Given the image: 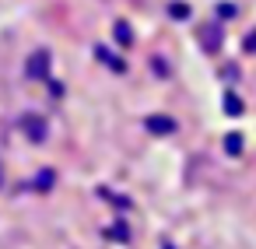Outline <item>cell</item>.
<instances>
[{
    "instance_id": "cell-1",
    "label": "cell",
    "mask_w": 256,
    "mask_h": 249,
    "mask_svg": "<svg viewBox=\"0 0 256 249\" xmlns=\"http://www.w3.org/2000/svg\"><path fill=\"white\" fill-rule=\"evenodd\" d=\"M18 126H22V134H28L32 144H42L46 134H50V123H46L39 112H22V116H18Z\"/></svg>"
},
{
    "instance_id": "cell-2",
    "label": "cell",
    "mask_w": 256,
    "mask_h": 249,
    "mask_svg": "<svg viewBox=\"0 0 256 249\" xmlns=\"http://www.w3.org/2000/svg\"><path fill=\"white\" fill-rule=\"evenodd\" d=\"M50 64H53L50 50H36V53L25 60V78H28V81H46V78H50Z\"/></svg>"
},
{
    "instance_id": "cell-3",
    "label": "cell",
    "mask_w": 256,
    "mask_h": 249,
    "mask_svg": "<svg viewBox=\"0 0 256 249\" xmlns=\"http://www.w3.org/2000/svg\"><path fill=\"white\" fill-rule=\"evenodd\" d=\"M144 126H148L151 134H158V137H168V134H176V130H179V123H176L172 116H162V112L148 116V120H144Z\"/></svg>"
},
{
    "instance_id": "cell-4",
    "label": "cell",
    "mask_w": 256,
    "mask_h": 249,
    "mask_svg": "<svg viewBox=\"0 0 256 249\" xmlns=\"http://www.w3.org/2000/svg\"><path fill=\"white\" fill-rule=\"evenodd\" d=\"M95 56H98V60H102V64L109 67V70H116V74H123V70H126V64H123L120 56H112V53H109L106 46H95Z\"/></svg>"
},
{
    "instance_id": "cell-5",
    "label": "cell",
    "mask_w": 256,
    "mask_h": 249,
    "mask_svg": "<svg viewBox=\"0 0 256 249\" xmlns=\"http://www.w3.org/2000/svg\"><path fill=\"white\" fill-rule=\"evenodd\" d=\"M112 32H116V42H120V46H134V32H130V25H126V22H116V28H112Z\"/></svg>"
},
{
    "instance_id": "cell-6",
    "label": "cell",
    "mask_w": 256,
    "mask_h": 249,
    "mask_svg": "<svg viewBox=\"0 0 256 249\" xmlns=\"http://www.w3.org/2000/svg\"><path fill=\"white\" fill-rule=\"evenodd\" d=\"M200 39H204V46H207V50H218V46H221V28H218V25H210Z\"/></svg>"
},
{
    "instance_id": "cell-7",
    "label": "cell",
    "mask_w": 256,
    "mask_h": 249,
    "mask_svg": "<svg viewBox=\"0 0 256 249\" xmlns=\"http://www.w3.org/2000/svg\"><path fill=\"white\" fill-rule=\"evenodd\" d=\"M53 182H56V176H53L50 168H42V172L36 176V190H39V193H46V190H50Z\"/></svg>"
},
{
    "instance_id": "cell-8",
    "label": "cell",
    "mask_w": 256,
    "mask_h": 249,
    "mask_svg": "<svg viewBox=\"0 0 256 249\" xmlns=\"http://www.w3.org/2000/svg\"><path fill=\"white\" fill-rule=\"evenodd\" d=\"M106 238H120V242H126V238H130V232H126V221H116L112 228H106Z\"/></svg>"
},
{
    "instance_id": "cell-9",
    "label": "cell",
    "mask_w": 256,
    "mask_h": 249,
    "mask_svg": "<svg viewBox=\"0 0 256 249\" xmlns=\"http://www.w3.org/2000/svg\"><path fill=\"white\" fill-rule=\"evenodd\" d=\"M224 112H228V116H238V112H242V98L228 92V95H224Z\"/></svg>"
},
{
    "instance_id": "cell-10",
    "label": "cell",
    "mask_w": 256,
    "mask_h": 249,
    "mask_svg": "<svg viewBox=\"0 0 256 249\" xmlns=\"http://www.w3.org/2000/svg\"><path fill=\"white\" fill-rule=\"evenodd\" d=\"M224 151H228V154H238V151H242V134H228V137H224Z\"/></svg>"
},
{
    "instance_id": "cell-11",
    "label": "cell",
    "mask_w": 256,
    "mask_h": 249,
    "mask_svg": "<svg viewBox=\"0 0 256 249\" xmlns=\"http://www.w3.org/2000/svg\"><path fill=\"white\" fill-rule=\"evenodd\" d=\"M168 14H172V18H190V8H186V4H172Z\"/></svg>"
},
{
    "instance_id": "cell-12",
    "label": "cell",
    "mask_w": 256,
    "mask_h": 249,
    "mask_svg": "<svg viewBox=\"0 0 256 249\" xmlns=\"http://www.w3.org/2000/svg\"><path fill=\"white\" fill-rule=\"evenodd\" d=\"M242 46H246V53H256V32H249V36H246V42H242Z\"/></svg>"
},
{
    "instance_id": "cell-13",
    "label": "cell",
    "mask_w": 256,
    "mask_h": 249,
    "mask_svg": "<svg viewBox=\"0 0 256 249\" xmlns=\"http://www.w3.org/2000/svg\"><path fill=\"white\" fill-rule=\"evenodd\" d=\"M218 14H221V18H232V14H235V8H232V4H221V8H218Z\"/></svg>"
},
{
    "instance_id": "cell-14",
    "label": "cell",
    "mask_w": 256,
    "mask_h": 249,
    "mask_svg": "<svg viewBox=\"0 0 256 249\" xmlns=\"http://www.w3.org/2000/svg\"><path fill=\"white\" fill-rule=\"evenodd\" d=\"M151 67H154V70H158V74H162V78H165V74H168V67H165V64H162V60H151Z\"/></svg>"
},
{
    "instance_id": "cell-15",
    "label": "cell",
    "mask_w": 256,
    "mask_h": 249,
    "mask_svg": "<svg viewBox=\"0 0 256 249\" xmlns=\"http://www.w3.org/2000/svg\"><path fill=\"white\" fill-rule=\"evenodd\" d=\"M0 182H4V176H0Z\"/></svg>"
}]
</instances>
